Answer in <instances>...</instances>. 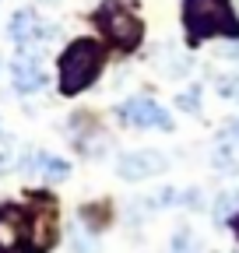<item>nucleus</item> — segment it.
<instances>
[{
	"instance_id": "1",
	"label": "nucleus",
	"mask_w": 239,
	"mask_h": 253,
	"mask_svg": "<svg viewBox=\"0 0 239 253\" xmlns=\"http://www.w3.org/2000/svg\"><path fill=\"white\" fill-rule=\"evenodd\" d=\"M183 25L190 42H204L215 36L239 39V18L232 0H183Z\"/></svg>"
},
{
	"instance_id": "2",
	"label": "nucleus",
	"mask_w": 239,
	"mask_h": 253,
	"mask_svg": "<svg viewBox=\"0 0 239 253\" xmlns=\"http://www.w3.org/2000/svg\"><path fill=\"white\" fill-rule=\"evenodd\" d=\"M106 63V49L95 39H74L60 56V91L78 95L92 84Z\"/></svg>"
},
{
	"instance_id": "3",
	"label": "nucleus",
	"mask_w": 239,
	"mask_h": 253,
	"mask_svg": "<svg viewBox=\"0 0 239 253\" xmlns=\"http://www.w3.org/2000/svg\"><path fill=\"white\" fill-rule=\"evenodd\" d=\"M95 21L102 28V36L120 49H137L141 39H144L141 18L123 4V0H102V7L95 11Z\"/></svg>"
},
{
	"instance_id": "4",
	"label": "nucleus",
	"mask_w": 239,
	"mask_h": 253,
	"mask_svg": "<svg viewBox=\"0 0 239 253\" xmlns=\"http://www.w3.org/2000/svg\"><path fill=\"white\" fill-rule=\"evenodd\" d=\"M120 120H127L134 126H144V130H172V116L155 102V99H148V95H134V99H127L123 106L116 109Z\"/></svg>"
},
{
	"instance_id": "5",
	"label": "nucleus",
	"mask_w": 239,
	"mask_h": 253,
	"mask_svg": "<svg viewBox=\"0 0 239 253\" xmlns=\"http://www.w3.org/2000/svg\"><path fill=\"white\" fill-rule=\"evenodd\" d=\"M32 236V221L14 204H0V253H21Z\"/></svg>"
},
{
	"instance_id": "6",
	"label": "nucleus",
	"mask_w": 239,
	"mask_h": 253,
	"mask_svg": "<svg viewBox=\"0 0 239 253\" xmlns=\"http://www.w3.org/2000/svg\"><path fill=\"white\" fill-rule=\"evenodd\" d=\"M7 36H11L21 49H28V46H36V42H46V39L53 36V25H46L32 7H21V11H14V14H11Z\"/></svg>"
},
{
	"instance_id": "7",
	"label": "nucleus",
	"mask_w": 239,
	"mask_h": 253,
	"mask_svg": "<svg viewBox=\"0 0 239 253\" xmlns=\"http://www.w3.org/2000/svg\"><path fill=\"white\" fill-rule=\"evenodd\" d=\"M165 169H169V158L162 151H130V155L120 158V166H116V172L123 179H130V183L148 179L155 172H165Z\"/></svg>"
},
{
	"instance_id": "8",
	"label": "nucleus",
	"mask_w": 239,
	"mask_h": 253,
	"mask_svg": "<svg viewBox=\"0 0 239 253\" xmlns=\"http://www.w3.org/2000/svg\"><path fill=\"white\" fill-rule=\"evenodd\" d=\"M11 84H14V91H21V95H32V91H39V88L46 84V71L39 67V60L28 53V49L11 60Z\"/></svg>"
},
{
	"instance_id": "9",
	"label": "nucleus",
	"mask_w": 239,
	"mask_h": 253,
	"mask_svg": "<svg viewBox=\"0 0 239 253\" xmlns=\"http://www.w3.org/2000/svg\"><path fill=\"white\" fill-rule=\"evenodd\" d=\"M32 169L42 172V179H64V176L71 172V166L64 162V158H56V155H49V151L32 155Z\"/></svg>"
},
{
	"instance_id": "10",
	"label": "nucleus",
	"mask_w": 239,
	"mask_h": 253,
	"mask_svg": "<svg viewBox=\"0 0 239 253\" xmlns=\"http://www.w3.org/2000/svg\"><path fill=\"white\" fill-rule=\"evenodd\" d=\"M239 208V194L232 190V194H222L218 197V204H215V218H229V211H236Z\"/></svg>"
},
{
	"instance_id": "11",
	"label": "nucleus",
	"mask_w": 239,
	"mask_h": 253,
	"mask_svg": "<svg viewBox=\"0 0 239 253\" xmlns=\"http://www.w3.org/2000/svg\"><path fill=\"white\" fill-rule=\"evenodd\" d=\"M179 106H183L187 113H197V88H190V91H183V95H179V99H176Z\"/></svg>"
},
{
	"instance_id": "12",
	"label": "nucleus",
	"mask_w": 239,
	"mask_h": 253,
	"mask_svg": "<svg viewBox=\"0 0 239 253\" xmlns=\"http://www.w3.org/2000/svg\"><path fill=\"white\" fill-rule=\"evenodd\" d=\"M95 250H99V246H92V239H84L81 232L74 236V253H95Z\"/></svg>"
},
{
	"instance_id": "13",
	"label": "nucleus",
	"mask_w": 239,
	"mask_h": 253,
	"mask_svg": "<svg viewBox=\"0 0 239 253\" xmlns=\"http://www.w3.org/2000/svg\"><path fill=\"white\" fill-rule=\"evenodd\" d=\"M7 169H11V151H7V148H0V176H4Z\"/></svg>"
},
{
	"instance_id": "14",
	"label": "nucleus",
	"mask_w": 239,
	"mask_h": 253,
	"mask_svg": "<svg viewBox=\"0 0 239 253\" xmlns=\"http://www.w3.org/2000/svg\"><path fill=\"white\" fill-rule=\"evenodd\" d=\"M229 137L239 144V120H232V126H229Z\"/></svg>"
},
{
	"instance_id": "15",
	"label": "nucleus",
	"mask_w": 239,
	"mask_h": 253,
	"mask_svg": "<svg viewBox=\"0 0 239 253\" xmlns=\"http://www.w3.org/2000/svg\"><path fill=\"white\" fill-rule=\"evenodd\" d=\"M232 229H236V236H239V214H236V218H232Z\"/></svg>"
},
{
	"instance_id": "16",
	"label": "nucleus",
	"mask_w": 239,
	"mask_h": 253,
	"mask_svg": "<svg viewBox=\"0 0 239 253\" xmlns=\"http://www.w3.org/2000/svg\"><path fill=\"white\" fill-rule=\"evenodd\" d=\"M0 141H4V126H0Z\"/></svg>"
}]
</instances>
